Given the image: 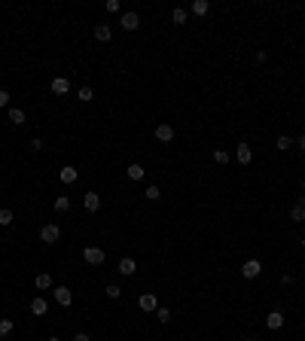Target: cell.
Returning a JSON list of instances; mask_svg holds the SVG:
<instances>
[{
  "label": "cell",
  "mask_w": 305,
  "mask_h": 341,
  "mask_svg": "<svg viewBox=\"0 0 305 341\" xmlns=\"http://www.w3.org/2000/svg\"><path fill=\"white\" fill-rule=\"evenodd\" d=\"M186 16H189L186 9H183V6H177L174 13H171V21H174V25H183V21H186Z\"/></svg>",
  "instance_id": "cell-24"
},
{
  "label": "cell",
  "mask_w": 305,
  "mask_h": 341,
  "mask_svg": "<svg viewBox=\"0 0 305 341\" xmlns=\"http://www.w3.org/2000/svg\"><path fill=\"white\" fill-rule=\"evenodd\" d=\"M156 140H162V143H168V140H174V128L168 122H162V125H156Z\"/></svg>",
  "instance_id": "cell-8"
},
{
  "label": "cell",
  "mask_w": 305,
  "mask_h": 341,
  "mask_svg": "<svg viewBox=\"0 0 305 341\" xmlns=\"http://www.w3.org/2000/svg\"><path fill=\"white\" fill-rule=\"evenodd\" d=\"M299 189H302V192H305V177H299Z\"/></svg>",
  "instance_id": "cell-36"
},
{
  "label": "cell",
  "mask_w": 305,
  "mask_h": 341,
  "mask_svg": "<svg viewBox=\"0 0 305 341\" xmlns=\"http://www.w3.org/2000/svg\"><path fill=\"white\" fill-rule=\"evenodd\" d=\"M290 220L293 222H305V195H299L290 207Z\"/></svg>",
  "instance_id": "cell-6"
},
{
  "label": "cell",
  "mask_w": 305,
  "mask_h": 341,
  "mask_svg": "<svg viewBox=\"0 0 305 341\" xmlns=\"http://www.w3.org/2000/svg\"><path fill=\"white\" fill-rule=\"evenodd\" d=\"M208 9H211L208 0H193V3H189V13L193 16H208Z\"/></svg>",
  "instance_id": "cell-16"
},
{
  "label": "cell",
  "mask_w": 305,
  "mask_h": 341,
  "mask_svg": "<svg viewBox=\"0 0 305 341\" xmlns=\"http://www.w3.org/2000/svg\"><path fill=\"white\" fill-rule=\"evenodd\" d=\"M134 271H138V262H134L131 256H126V259H119V274L122 277H131Z\"/></svg>",
  "instance_id": "cell-9"
},
{
  "label": "cell",
  "mask_w": 305,
  "mask_h": 341,
  "mask_svg": "<svg viewBox=\"0 0 305 341\" xmlns=\"http://www.w3.org/2000/svg\"><path fill=\"white\" fill-rule=\"evenodd\" d=\"M31 150H34V153H40V150H43V140H40V137H34V140H31Z\"/></svg>",
  "instance_id": "cell-33"
},
{
  "label": "cell",
  "mask_w": 305,
  "mask_h": 341,
  "mask_svg": "<svg viewBox=\"0 0 305 341\" xmlns=\"http://www.w3.org/2000/svg\"><path fill=\"white\" fill-rule=\"evenodd\" d=\"M92 98H95V92H92L89 85H83V88H80V101H83V104H89Z\"/></svg>",
  "instance_id": "cell-30"
},
{
  "label": "cell",
  "mask_w": 305,
  "mask_h": 341,
  "mask_svg": "<svg viewBox=\"0 0 305 341\" xmlns=\"http://www.w3.org/2000/svg\"><path fill=\"white\" fill-rule=\"evenodd\" d=\"M58 177H61V183H76V177H80V170H76L73 165H64Z\"/></svg>",
  "instance_id": "cell-14"
},
{
  "label": "cell",
  "mask_w": 305,
  "mask_h": 341,
  "mask_svg": "<svg viewBox=\"0 0 305 341\" xmlns=\"http://www.w3.org/2000/svg\"><path fill=\"white\" fill-rule=\"evenodd\" d=\"M244 341H253V338H244Z\"/></svg>",
  "instance_id": "cell-37"
},
{
  "label": "cell",
  "mask_w": 305,
  "mask_h": 341,
  "mask_svg": "<svg viewBox=\"0 0 305 341\" xmlns=\"http://www.w3.org/2000/svg\"><path fill=\"white\" fill-rule=\"evenodd\" d=\"M9 104V92H6V88H0V110H3Z\"/></svg>",
  "instance_id": "cell-31"
},
{
  "label": "cell",
  "mask_w": 305,
  "mask_h": 341,
  "mask_svg": "<svg viewBox=\"0 0 305 341\" xmlns=\"http://www.w3.org/2000/svg\"><path fill=\"white\" fill-rule=\"evenodd\" d=\"M55 210L67 213V210H71V198H67V195H55Z\"/></svg>",
  "instance_id": "cell-21"
},
{
  "label": "cell",
  "mask_w": 305,
  "mask_h": 341,
  "mask_svg": "<svg viewBox=\"0 0 305 341\" xmlns=\"http://www.w3.org/2000/svg\"><path fill=\"white\" fill-rule=\"evenodd\" d=\"M296 146H299V150L305 153V131H302V134H299V137H296Z\"/></svg>",
  "instance_id": "cell-34"
},
{
  "label": "cell",
  "mask_w": 305,
  "mask_h": 341,
  "mask_svg": "<svg viewBox=\"0 0 305 341\" xmlns=\"http://www.w3.org/2000/svg\"><path fill=\"white\" fill-rule=\"evenodd\" d=\"M83 207H86L89 213H95V210L101 207V195H98V192H86V198H83Z\"/></svg>",
  "instance_id": "cell-11"
},
{
  "label": "cell",
  "mask_w": 305,
  "mask_h": 341,
  "mask_svg": "<svg viewBox=\"0 0 305 341\" xmlns=\"http://www.w3.org/2000/svg\"><path fill=\"white\" fill-rule=\"evenodd\" d=\"M46 311H49V302L43 299V295H37V299H31V314H34V317H43Z\"/></svg>",
  "instance_id": "cell-10"
},
{
  "label": "cell",
  "mask_w": 305,
  "mask_h": 341,
  "mask_svg": "<svg viewBox=\"0 0 305 341\" xmlns=\"http://www.w3.org/2000/svg\"><path fill=\"white\" fill-rule=\"evenodd\" d=\"M55 302L61 305V308H67V305L73 302V295H71V290L67 287H55Z\"/></svg>",
  "instance_id": "cell-13"
},
{
  "label": "cell",
  "mask_w": 305,
  "mask_h": 341,
  "mask_svg": "<svg viewBox=\"0 0 305 341\" xmlns=\"http://www.w3.org/2000/svg\"><path fill=\"white\" fill-rule=\"evenodd\" d=\"M235 158H238V165H251V158H253L251 143H238V150H235Z\"/></svg>",
  "instance_id": "cell-7"
},
{
  "label": "cell",
  "mask_w": 305,
  "mask_h": 341,
  "mask_svg": "<svg viewBox=\"0 0 305 341\" xmlns=\"http://www.w3.org/2000/svg\"><path fill=\"white\" fill-rule=\"evenodd\" d=\"M214 162H217V165H229V153H226V150H217V153H214Z\"/></svg>",
  "instance_id": "cell-29"
},
{
  "label": "cell",
  "mask_w": 305,
  "mask_h": 341,
  "mask_svg": "<svg viewBox=\"0 0 305 341\" xmlns=\"http://www.w3.org/2000/svg\"><path fill=\"white\" fill-rule=\"evenodd\" d=\"M107 13H119V0H107Z\"/></svg>",
  "instance_id": "cell-32"
},
{
  "label": "cell",
  "mask_w": 305,
  "mask_h": 341,
  "mask_svg": "<svg viewBox=\"0 0 305 341\" xmlns=\"http://www.w3.org/2000/svg\"><path fill=\"white\" fill-rule=\"evenodd\" d=\"M119 25H122V31H138L141 28V16L138 13H122L119 16Z\"/></svg>",
  "instance_id": "cell-5"
},
{
  "label": "cell",
  "mask_w": 305,
  "mask_h": 341,
  "mask_svg": "<svg viewBox=\"0 0 305 341\" xmlns=\"http://www.w3.org/2000/svg\"><path fill=\"white\" fill-rule=\"evenodd\" d=\"M73 341H92V338H89L86 332H76V335H73Z\"/></svg>",
  "instance_id": "cell-35"
},
{
  "label": "cell",
  "mask_w": 305,
  "mask_h": 341,
  "mask_svg": "<svg viewBox=\"0 0 305 341\" xmlns=\"http://www.w3.org/2000/svg\"><path fill=\"white\" fill-rule=\"evenodd\" d=\"M52 92L55 95H67V92H71V79H67V76H55L52 79Z\"/></svg>",
  "instance_id": "cell-12"
},
{
  "label": "cell",
  "mask_w": 305,
  "mask_h": 341,
  "mask_svg": "<svg viewBox=\"0 0 305 341\" xmlns=\"http://www.w3.org/2000/svg\"><path fill=\"white\" fill-rule=\"evenodd\" d=\"M49 341H58V338H49Z\"/></svg>",
  "instance_id": "cell-39"
},
{
  "label": "cell",
  "mask_w": 305,
  "mask_h": 341,
  "mask_svg": "<svg viewBox=\"0 0 305 341\" xmlns=\"http://www.w3.org/2000/svg\"><path fill=\"white\" fill-rule=\"evenodd\" d=\"M104 292H107V299H113V302H116V299H122V287H119V283H110V287H107Z\"/></svg>",
  "instance_id": "cell-23"
},
{
  "label": "cell",
  "mask_w": 305,
  "mask_h": 341,
  "mask_svg": "<svg viewBox=\"0 0 305 341\" xmlns=\"http://www.w3.org/2000/svg\"><path fill=\"white\" fill-rule=\"evenodd\" d=\"M156 320H159V323H171V311H168V308H156Z\"/></svg>",
  "instance_id": "cell-27"
},
{
  "label": "cell",
  "mask_w": 305,
  "mask_h": 341,
  "mask_svg": "<svg viewBox=\"0 0 305 341\" xmlns=\"http://www.w3.org/2000/svg\"><path fill=\"white\" fill-rule=\"evenodd\" d=\"M83 259H86L89 265H104V250H101V247H86L83 250Z\"/></svg>",
  "instance_id": "cell-3"
},
{
  "label": "cell",
  "mask_w": 305,
  "mask_h": 341,
  "mask_svg": "<svg viewBox=\"0 0 305 341\" xmlns=\"http://www.w3.org/2000/svg\"><path fill=\"white\" fill-rule=\"evenodd\" d=\"M58 238H61V229H58L55 222H46V225L40 229V241H43V244H55Z\"/></svg>",
  "instance_id": "cell-1"
},
{
  "label": "cell",
  "mask_w": 305,
  "mask_h": 341,
  "mask_svg": "<svg viewBox=\"0 0 305 341\" xmlns=\"http://www.w3.org/2000/svg\"><path fill=\"white\" fill-rule=\"evenodd\" d=\"M144 174H146L144 165H138V162H131V165H128V180H144Z\"/></svg>",
  "instance_id": "cell-20"
},
{
  "label": "cell",
  "mask_w": 305,
  "mask_h": 341,
  "mask_svg": "<svg viewBox=\"0 0 305 341\" xmlns=\"http://www.w3.org/2000/svg\"><path fill=\"white\" fill-rule=\"evenodd\" d=\"M138 305H141V311H146V314H153L156 308H159V299H156V292H141V299H138Z\"/></svg>",
  "instance_id": "cell-4"
},
{
  "label": "cell",
  "mask_w": 305,
  "mask_h": 341,
  "mask_svg": "<svg viewBox=\"0 0 305 341\" xmlns=\"http://www.w3.org/2000/svg\"><path fill=\"white\" fill-rule=\"evenodd\" d=\"M13 210H9V207H0V225H13Z\"/></svg>",
  "instance_id": "cell-25"
},
{
  "label": "cell",
  "mask_w": 305,
  "mask_h": 341,
  "mask_svg": "<svg viewBox=\"0 0 305 341\" xmlns=\"http://www.w3.org/2000/svg\"><path fill=\"white\" fill-rule=\"evenodd\" d=\"M34 287H37V290H52V277L46 274V271H40V274L34 277Z\"/></svg>",
  "instance_id": "cell-19"
},
{
  "label": "cell",
  "mask_w": 305,
  "mask_h": 341,
  "mask_svg": "<svg viewBox=\"0 0 305 341\" xmlns=\"http://www.w3.org/2000/svg\"><path fill=\"white\" fill-rule=\"evenodd\" d=\"M302 247H305V238H302Z\"/></svg>",
  "instance_id": "cell-38"
},
{
  "label": "cell",
  "mask_w": 305,
  "mask_h": 341,
  "mask_svg": "<svg viewBox=\"0 0 305 341\" xmlns=\"http://www.w3.org/2000/svg\"><path fill=\"white\" fill-rule=\"evenodd\" d=\"M9 122H13V125H25V110L13 107V110H9Z\"/></svg>",
  "instance_id": "cell-22"
},
{
  "label": "cell",
  "mask_w": 305,
  "mask_h": 341,
  "mask_svg": "<svg viewBox=\"0 0 305 341\" xmlns=\"http://www.w3.org/2000/svg\"><path fill=\"white\" fill-rule=\"evenodd\" d=\"M13 329H16V323H13V320H0V338H6L9 332H13Z\"/></svg>",
  "instance_id": "cell-26"
},
{
  "label": "cell",
  "mask_w": 305,
  "mask_h": 341,
  "mask_svg": "<svg viewBox=\"0 0 305 341\" xmlns=\"http://www.w3.org/2000/svg\"><path fill=\"white\" fill-rule=\"evenodd\" d=\"M241 274H244L247 280L259 277V274H263V262H259V259H247V262L241 265Z\"/></svg>",
  "instance_id": "cell-2"
},
{
  "label": "cell",
  "mask_w": 305,
  "mask_h": 341,
  "mask_svg": "<svg viewBox=\"0 0 305 341\" xmlns=\"http://www.w3.org/2000/svg\"><path fill=\"white\" fill-rule=\"evenodd\" d=\"M275 146H278V150H281V153H290V150H293V146H296V140H293V137H290V134H281V137L275 140Z\"/></svg>",
  "instance_id": "cell-17"
},
{
  "label": "cell",
  "mask_w": 305,
  "mask_h": 341,
  "mask_svg": "<svg viewBox=\"0 0 305 341\" xmlns=\"http://www.w3.org/2000/svg\"><path fill=\"white\" fill-rule=\"evenodd\" d=\"M144 195L150 198V201H159V198H162V192H159V186H146V192H144Z\"/></svg>",
  "instance_id": "cell-28"
},
{
  "label": "cell",
  "mask_w": 305,
  "mask_h": 341,
  "mask_svg": "<svg viewBox=\"0 0 305 341\" xmlns=\"http://www.w3.org/2000/svg\"><path fill=\"white\" fill-rule=\"evenodd\" d=\"M110 37H113L110 25H95V40H101V43H110Z\"/></svg>",
  "instance_id": "cell-18"
},
{
  "label": "cell",
  "mask_w": 305,
  "mask_h": 341,
  "mask_svg": "<svg viewBox=\"0 0 305 341\" xmlns=\"http://www.w3.org/2000/svg\"><path fill=\"white\" fill-rule=\"evenodd\" d=\"M266 326L272 329V332H275V329H281V326H284V314H281V311H272V314L266 317Z\"/></svg>",
  "instance_id": "cell-15"
}]
</instances>
